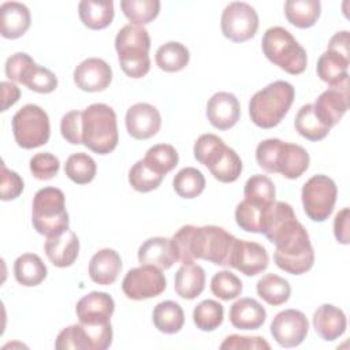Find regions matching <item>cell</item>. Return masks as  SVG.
I'll list each match as a JSON object with an SVG mask.
<instances>
[{
	"mask_svg": "<svg viewBox=\"0 0 350 350\" xmlns=\"http://www.w3.org/2000/svg\"><path fill=\"white\" fill-rule=\"evenodd\" d=\"M269 256L265 247L257 242H249L235 238L227 267L235 268L246 276H254L267 269Z\"/></svg>",
	"mask_w": 350,
	"mask_h": 350,
	"instance_id": "cell-16",
	"label": "cell"
},
{
	"mask_svg": "<svg viewBox=\"0 0 350 350\" xmlns=\"http://www.w3.org/2000/svg\"><path fill=\"white\" fill-rule=\"evenodd\" d=\"M164 175L153 171L145 160H138L129 171V182L131 187L139 193H148L160 186Z\"/></svg>",
	"mask_w": 350,
	"mask_h": 350,
	"instance_id": "cell-44",
	"label": "cell"
},
{
	"mask_svg": "<svg viewBox=\"0 0 350 350\" xmlns=\"http://www.w3.org/2000/svg\"><path fill=\"white\" fill-rule=\"evenodd\" d=\"M144 160L153 171L160 175H165L178 165L179 156L172 145L157 144L148 149Z\"/></svg>",
	"mask_w": 350,
	"mask_h": 350,
	"instance_id": "cell-42",
	"label": "cell"
},
{
	"mask_svg": "<svg viewBox=\"0 0 350 350\" xmlns=\"http://www.w3.org/2000/svg\"><path fill=\"white\" fill-rule=\"evenodd\" d=\"M44 249L46 257L55 267L66 268L72 265L78 257L79 239L74 231L67 230L59 235L46 237Z\"/></svg>",
	"mask_w": 350,
	"mask_h": 350,
	"instance_id": "cell-22",
	"label": "cell"
},
{
	"mask_svg": "<svg viewBox=\"0 0 350 350\" xmlns=\"http://www.w3.org/2000/svg\"><path fill=\"white\" fill-rule=\"evenodd\" d=\"M30 11L18 1H5L0 7V33L4 38L22 37L30 27Z\"/></svg>",
	"mask_w": 350,
	"mask_h": 350,
	"instance_id": "cell-23",
	"label": "cell"
},
{
	"mask_svg": "<svg viewBox=\"0 0 350 350\" xmlns=\"http://www.w3.org/2000/svg\"><path fill=\"white\" fill-rule=\"evenodd\" d=\"M82 144L97 154L111 153L118 142V123L115 111L103 103L89 105L82 111Z\"/></svg>",
	"mask_w": 350,
	"mask_h": 350,
	"instance_id": "cell-1",
	"label": "cell"
},
{
	"mask_svg": "<svg viewBox=\"0 0 350 350\" xmlns=\"http://www.w3.org/2000/svg\"><path fill=\"white\" fill-rule=\"evenodd\" d=\"M273 260L280 269L291 275H302L313 267L314 252L309 234L302 224L290 238L276 245Z\"/></svg>",
	"mask_w": 350,
	"mask_h": 350,
	"instance_id": "cell-9",
	"label": "cell"
},
{
	"mask_svg": "<svg viewBox=\"0 0 350 350\" xmlns=\"http://www.w3.org/2000/svg\"><path fill=\"white\" fill-rule=\"evenodd\" d=\"M294 209L290 204L283 201H273L265 213L262 234L275 246L290 238L299 227Z\"/></svg>",
	"mask_w": 350,
	"mask_h": 350,
	"instance_id": "cell-17",
	"label": "cell"
},
{
	"mask_svg": "<svg viewBox=\"0 0 350 350\" xmlns=\"http://www.w3.org/2000/svg\"><path fill=\"white\" fill-rule=\"evenodd\" d=\"M205 287V271L198 264H182L175 273L174 288L185 299L197 298Z\"/></svg>",
	"mask_w": 350,
	"mask_h": 350,
	"instance_id": "cell-28",
	"label": "cell"
},
{
	"mask_svg": "<svg viewBox=\"0 0 350 350\" xmlns=\"http://www.w3.org/2000/svg\"><path fill=\"white\" fill-rule=\"evenodd\" d=\"M283 141L279 138H268L261 141L256 148L257 164L267 172L278 174V160L282 152Z\"/></svg>",
	"mask_w": 350,
	"mask_h": 350,
	"instance_id": "cell-48",
	"label": "cell"
},
{
	"mask_svg": "<svg viewBox=\"0 0 350 350\" xmlns=\"http://www.w3.org/2000/svg\"><path fill=\"white\" fill-rule=\"evenodd\" d=\"M1 93H3V104H1V111H7L11 105H14L19 97H21V90L19 88L12 83V82H1Z\"/></svg>",
	"mask_w": 350,
	"mask_h": 350,
	"instance_id": "cell-55",
	"label": "cell"
},
{
	"mask_svg": "<svg viewBox=\"0 0 350 350\" xmlns=\"http://www.w3.org/2000/svg\"><path fill=\"white\" fill-rule=\"evenodd\" d=\"M228 317L230 323L238 329H257L264 324L267 312L258 301L246 297L231 305Z\"/></svg>",
	"mask_w": 350,
	"mask_h": 350,
	"instance_id": "cell-27",
	"label": "cell"
},
{
	"mask_svg": "<svg viewBox=\"0 0 350 350\" xmlns=\"http://www.w3.org/2000/svg\"><path fill=\"white\" fill-rule=\"evenodd\" d=\"M336 196V185L329 176L319 174L308 179L301 191L302 206L306 216L313 221L327 220L334 211Z\"/></svg>",
	"mask_w": 350,
	"mask_h": 350,
	"instance_id": "cell-11",
	"label": "cell"
},
{
	"mask_svg": "<svg viewBox=\"0 0 350 350\" xmlns=\"http://www.w3.org/2000/svg\"><path fill=\"white\" fill-rule=\"evenodd\" d=\"M60 168L59 159L48 152L37 153L30 159V171L38 180H49L57 175Z\"/></svg>",
	"mask_w": 350,
	"mask_h": 350,
	"instance_id": "cell-49",
	"label": "cell"
},
{
	"mask_svg": "<svg viewBox=\"0 0 350 350\" xmlns=\"http://www.w3.org/2000/svg\"><path fill=\"white\" fill-rule=\"evenodd\" d=\"M81 126H82V111L67 112L60 122V131L63 138L72 145L82 144Z\"/></svg>",
	"mask_w": 350,
	"mask_h": 350,
	"instance_id": "cell-51",
	"label": "cell"
},
{
	"mask_svg": "<svg viewBox=\"0 0 350 350\" xmlns=\"http://www.w3.org/2000/svg\"><path fill=\"white\" fill-rule=\"evenodd\" d=\"M313 327L324 340H335L346 331V314L343 310L331 304H323L313 313Z\"/></svg>",
	"mask_w": 350,
	"mask_h": 350,
	"instance_id": "cell-24",
	"label": "cell"
},
{
	"mask_svg": "<svg viewBox=\"0 0 350 350\" xmlns=\"http://www.w3.org/2000/svg\"><path fill=\"white\" fill-rule=\"evenodd\" d=\"M167 287L161 269L153 265H141L130 269L122 282L124 295L134 301H142L160 295Z\"/></svg>",
	"mask_w": 350,
	"mask_h": 350,
	"instance_id": "cell-13",
	"label": "cell"
},
{
	"mask_svg": "<svg viewBox=\"0 0 350 350\" xmlns=\"http://www.w3.org/2000/svg\"><path fill=\"white\" fill-rule=\"evenodd\" d=\"M15 142L23 149H33L49 141L51 124L48 113L36 104H26L12 118Z\"/></svg>",
	"mask_w": 350,
	"mask_h": 350,
	"instance_id": "cell-8",
	"label": "cell"
},
{
	"mask_svg": "<svg viewBox=\"0 0 350 350\" xmlns=\"http://www.w3.org/2000/svg\"><path fill=\"white\" fill-rule=\"evenodd\" d=\"M220 26L226 38L234 42H243L256 36L258 15L247 3L234 1L223 10Z\"/></svg>",
	"mask_w": 350,
	"mask_h": 350,
	"instance_id": "cell-12",
	"label": "cell"
},
{
	"mask_svg": "<svg viewBox=\"0 0 350 350\" xmlns=\"http://www.w3.org/2000/svg\"><path fill=\"white\" fill-rule=\"evenodd\" d=\"M150 37L145 27L138 25L123 26L115 37V49L119 64L130 78H142L150 70Z\"/></svg>",
	"mask_w": 350,
	"mask_h": 350,
	"instance_id": "cell-4",
	"label": "cell"
},
{
	"mask_svg": "<svg viewBox=\"0 0 350 350\" xmlns=\"http://www.w3.org/2000/svg\"><path fill=\"white\" fill-rule=\"evenodd\" d=\"M309 321L306 316L297 309L279 312L271 323V334L282 347H295L304 342L308 335Z\"/></svg>",
	"mask_w": 350,
	"mask_h": 350,
	"instance_id": "cell-15",
	"label": "cell"
},
{
	"mask_svg": "<svg viewBox=\"0 0 350 350\" xmlns=\"http://www.w3.org/2000/svg\"><path fill=\"white\" fill-rule=\"evenodd\" d=\"M172 186L179 197L196 198L205 189V178L200 170L185 167L174 176Z\"/></svg>",
	"mask_w": 350,
	"mask_h": 350,
	"instance_id": "cell-39",
	"label": "cell"
},
{
	"mask_svg": "<svg viewBox=\"0 0 350 350\" xmlns=\"http://www.w3.org/2000/svg\"><path fill=\"white\" fill-rule=\"evenodd\" d=\"M48 269L40 256L34 253H25L14 262V275L18 283L26 287H33L44 282Z\"/></svg>",
	"mask_w": 350,
	"mask_h": 350,
	"instance_id": "cell-31",
	"label": "cell"
},
{
	"mask_svg": "<svg viewBox=\"0 0 350 350\" xmlns=\"http://www.w3.org/2000/svg\"><path fill=\"white\" fill-rule=\"evenodd\" d=\"M349 109V78L336 86H329L314 101L313 111L317 119L328 129L339 123Z\"/></svg>",
	"mask_w": 350,
	"mask_h": 350,
	"instance_id": "cell-14",
	"label": "cell"
},
{
	"mask_svg": "<svg viewBox=\"0 0 350 350\" xmlns=\"http://www.w3.org/2000/svg\"><path fill=\"white\" fill-rule=\"evenodd\" d=\"M31 221L36 231L45 237L59 235L70 230L64 193L51 186L40 189L33 198Z\"/></svg>",
	"mask_w": 350,
	"mask_h": 350,
	"instance_id": "cell-5",
	"label": "cell"
},
{
	"mask_svg": "<svg viewBox=\"0 0 350 350\" xmlns=\"http://www.w3.org/2000/svg\"><path fill=\"white\" fill-rule=\"evenodd\" d=\"M309 167V153L305 148L297 144L284 142L279 161L278 174H282L287 179L299 178Z\"/></svg>",
	"mask_w": 350,
	"mask_h": 350,
	"instance_id": "cell-30",
	"label": "cell"
},
{
	"mask_svg": "<svg viewBox=\"0 0 350 350\" xmlns=\"http://www.w3.org/2000/svg\"><path fill=\"white\" fill-rule=\"evenodd\" d=\"M138 261L141 265H153L159 269H168L176 261L171 239L153 237L146 239L138 249Z\"/></svg>",
	"mask_w": 350,
	"mask_h": 350,
	"instance_id": "cell-26",
	"label": "cell"
},
{
	"mask_svg": "<svg viewBox=\"0 0 350 350\" xmlns=\"http://www.w3.org/2000/svg\"><path fill=\"white\" fill-rule=\"evenodd\" d=\"M5 75L37 93H52L57 88V77L46 67L38 66L23 52L10 56L5 62Z\"/></svg>",
	"mask_w": 350,
	"mask_h": 350,
	"instance_id": "cell-10",
	"label": "cell"
},
{
	"mask_svg": "<svg viewBox=\"0 0 350 350\" xmlns=\"http://www.w3.org/2000/svg\"><path fill=\"white\" fill-rule=\"evenodd\" d=\"M245 200L256 204H272L275 201V185L267 175H253L243 189Z\"/></svg>",
	"mask_w": 350,
	"mask_h": 350,
	"instance_id": "cell-45",
	"label": "cell"
},
{
	"mask_svg": "<svg viewBox=\"0 0 350 350\" xmlns=\"http://www.w3.org/2000/svg\"><path fill=\"white\" fill-rule=\"evenodd\" d=\"M55 347L57 350H93L88 331L81 323L63 328L56 338Z\"/></svg>",
	"mask_w": 350,
	"mask_h": 350,
	"instance_id": "cell-46",
	"label": "cell"
},
{
	"mask_svg": "<svg viewBox=\"0 0 350 350\" xmlns=\"http://www.w3.org/2000/svg\"><path fill=\"white\" fill-rule=\"evenodd\" d=\"M294 126L298 134L309 141H320L329 133V129L324 126L314 115L313 104H305L299 108L294 120Z\"/></svg>",
	"mask_w": 350,
	"mask_h": 350,
	"instance_id": "cell-38",
	"label": "cell"
},
{
	"mask_svg": "<svg viewBox=\"0 0 350 350\" xmlns=\"http://www.w3.org/2000/svg\"><path fill=\"white\" fill-rule=\"evenodd\" d=\"M120 8L131 25H146L157 18L160 12L159 0H122Z\"/></svg>",
	"mask_w": 350,
	"mask_h": 350,
	"instance_id": "cell-40",
	"label": "cell"
},
{
	"mask_svg": "<svg viewBox=\"0 0 350 350\" xmlns=\"http://www.w3.org/2000/svg\"><path fill=\"white\" fill-rule=\"evenodd\" d=\"M193 153L196 160L208 167L219 182H235L242 172V160L238 153L215 134L200 135L194 144Z\"/></svg>",
	"mask_w": 350,
	"mask_h": 350,
	"instance_id": "cell-3",
	"label": "cell"
},
{
	"mask_svg": "<svg viewBox=\"0 0 350 350\" xmlns=\"http://www.w3.org/2000/svg\"><path fill=\"white\" fill-rule=\"evenodd\" d=\"M239 115V101L232 93L217 92L206 103V118L217 130H228L235 126Z\"/></svg>",
	"mask_w": 350,
	"mask_h": 350,
	"instance_id": "cell-21",
	"label": "cell"
},
{
	"mask_svg": "<svg viewBox=\"0 0 350 350\" xmlns=\"http://www.w3.org/2000/svg\"><path fill=\"white\" fill-rule=\"evenodd\" d=\"M127 133L135 139H148L157 134L161 126V115L156 107L148 103H137L126 112Z\"/></svg>",
	"mask_w": 350,
	"mask_h": 350,
	"instance_id": "cell-19",
	"label": "cell"
},
{
	"mask_svg": "<svg viewBox=\"0 0 350 350\" xmlns=\"http://www.w3.org/2000/svg\"><path fill=\"white\" fill-rule=\"evenodd\" d=\"M189 49L176 41H168L163 44L156 52V64L167 72H176L183 70L189 64Z\"/></svg>",
	"mask_w": 350,
	"mask_h": 350,
	"instance_id": "cell-36",
	"label": "cell"
},
{
	"mask_svg": "<svg viewBox=\"0 0 350 350\" xmlns=\"http://www.w3.org/2000/svg\"><path fill=\"white\" fill-rule=\"evenodd\" d=\"M82 23L92 30H101L109 26L115 16L112 0H82L78 4Z\"/></svg>",
	"mask_w": 350,
	"mask_h": 350,
	"instance_id": "cell-29",
	"label": "cell"
},
{
	"mask_svg": "<svg viewBox=\"0 0 350 350\" xmlns=\"http://www.w3.org/2000/svg\"><path fill=\"white\" fill-rule=\"evenodd\" d=\"M112 81L111 66L100 57H89L74 70V82L83 92L105 90Z\"/></svg>",
	"mask_w": 350,
	"mask_h": 350,
	"instance_id": "cell-18",
	"label": "cell"
},
{
	"mask_svg": "<svg viewBox=\"0 0 350 350\" xmlns=\"http://www.w3.org/2000/svg\"><path fill=\"white\" fill-rule=\"evenodd\" d=\"M257 294L260 298H262L267 304L272 306L283 305L288 301L291 294L290 283L275 273H267L264 275L256 286Z\"/></svg>",
	"mask_w": 350,
	"mask_h": 350,
	"instance_id": "cell-35",
	"label": "cell"
},
{
	"mask_svg": "<svg viewBox=\"0 0 350 350\" xmlns=\"http://www.w3.org/2000/svg\"><path fill=\"white\" fill-rule=\"evenodd\" d=\"M269 205L271 204H256L247 200L241 201L235 209L237 224L247 232L262 234L265 213Z\"/></svg>",
	"mask_w": 350,
	"mask_h": 350,
	"instance_id": "cell-37",
	"label": "cell"
},
{
	"mask_svg": "<svg viewBox=\"0 0 350 350\" xmlns=\"http://www.w3.org/2000/svg\"><path fill=\"white\" fill-rule=\"evenodd\" d=\"M235 237L217 226H193L190 235L191 257L227 267Z\"/></svg>",
	"mask_w": 350,
	"mask_h": 350,
	"instance_id": "cell-7",
	"label": "cell"
},
{
	"mask_svg": "<svg viewBox=\"0 0 350 350\" xmlns=\"http://www.w3.org/2000/svg\"><path fill=\"white\" fill-rule=\"evenodd\" d=\"M349 31L343 30V31H338L335 33L327 46V51H332L339 53L340 56L346 57L350 60V44H349Z\"/></svg>",
	"mask_w": 350,
	"mask_h": 350,
	"instance_id": "cell-54",
	"label": "cell"
},
{
	"mask_svg": "<svg viewBox=\"0 0 350 350\" xmlns=\"http://www.w3.org/2000/svg\"><path fill=\"white\" fill-rule=\"evenodd\" d=\"M334 234L339 243L349 245V208L339 211L334 220Z\"/></svg>",
	"mask_w": 350,
	"mask_h": 350,
	"instance_id": "cell-53",
	"label": "cell"
},
{
	"mask_svg": "<svg viewBox=\"0 0 350 350\" xmlns=\"http://www.w3.org/2000/svg\"><path fill=\"white\" fill-rule=\"evenodd\" d=\"M64 172L74 183L86 185L94 179L97 165L89 154L78 152L67 159L64 164Z\"/></svg>",
	"mask_w": 350,
	"mask_h": 350,
	"instance_id": "cell-41",
	"label": "cell"
},
{
	"mask_svg": "<svg viewBox=\"0 0 350 350\" xmlns=\"http://www.w3.org/2000/svg\"><path fill=\"white\" fill-rule=\"evenodd\" d=\"M152 320L160 332L176 334L185 324V313L178 302L163 301L154 306Z\"/></svg>",
	"mask_w": 350,
	"mask_h": 350,
	"instance_id": "cell-34",
	"label": "cell"
},
{
	"mask_svg": "<svg viewBox=\"0 0 350 350\" xmlns=\"http://www.w3.org/2000/svg\"><path fill=\"white\" fill-rule=\"evenodd\" d=\"M223 305L215 299H205L200 302L193 312V321L201 331L216 329L223 323Z\"/></svg>",
	"mask_w": 350,
	"mask_h": 350,
	"instance_id": "cell-43",
	"label": "cell"
},
{
	"mask_svg": "<svg viewBox=\"0 0 350 350\" xmlns=\"http://www.w3.org/2000/svg\"><path fill=\"white\" fill-rule=\"evenodd\" d=\"M261 48L271 63L291 75H298L306 68V51L284 27H269L262 36Z\"/></svg>",
	"mask_w": 350,
	"mask_h": 350,
	"instance_id": "cell-6",
	"label": "cell"
},
{
	"mask_svg": "<svg viewBox=\"0 0 350 350\" xmlns=\"http://www.w3.org/2000/svg\"><path fill=\"white\" fill-rule=\"evenodd\" d=\"M321 12L319 0H287L284 3V14L287 21L299 29L312 27Z\"/></svg>",
	"mask_w": 350,
	"mask_h": 350,
	"instance_id": "cell-32",
	"label": "cell"
},
{
	"mask_svg": "<svg viewBox=\"0 0 350 350\" xmlns=\"http://www.w3.org/2000/svg\"><path fill=\"white\" fill-rule=\"evenodd\" d=\"M295 90L290 82L275 81L256 92L249 101L252 122L261 129L278 126L294 101Z\"/></svg>",
	"mask_w": 350,
	"mask_h": 350,
	"instance_id": "cell-2",
	"label": "cell"
},
{
	"mask_svg": "<svg viewBox=\"0 0 350 350\" xmlns=\"http://www.w3.org/2000/svg\"><path fill=\"white\" fill-rule=\"evenodd\" d=\"M122 271V258L119 253L113 249H101L89 262V276L90 279L101 286L112 284Z\"/></svg>",
	"mask_w": 350,
	"mask_h": 350,
	"instance_id": "cell-25",
	"label": "cell"
},
{
	"mask_svg": "<svg viewBox=\"0 0 350 350\" xmlns=\"http://www.w3.org/2000/svg\"><path fill=\"white\" fill-rule=\"evenodd\" d=\"M349 59L340 56L336 52L325 51L317 60V75L323 82L328 83L329 86H336L343 79L349 78Z\"/></svg>",
	"mask_w": 350,
	"mask_h": 350,
	"instance_id": "cell-33",
	"label": "cell"
},
{
	"mask_svg": "<svg viewBox=\"0 0 350 350\" xmlns=\"http://www.w3.org/2000/svg\"><path fill=\"white\" fill-rule=\"evenodd\" d=\"M211 291L215 297L223 301H230L242 293V282L235 273L220 271L216 272L211 280Z\"/></svg>",
	"mask_w": 350,
	"mask_h": 350,
	"instance_id": "cell-47",
	"label": "cell"
},
{
	"mask_svg": "<svg viewBox=\"0 0 350 350\" xmlns=\"http://www.w3.org/2000/svg\"><path fill=\"white\" fill-rule=\"evenodd\" d=\"M23 191V180L15 172L1 164V183H0V198L3 201H11L21 196Z\"/></svg>",
	"mask_w": 350,
	"mask_h": 350,
	"instance_id": "cell-50",
	"label": "cell"
},
{
	"mask_svg": "<svg viewBox=\"0 0 350 350\" xmlns=\"http://www.w3.org/2000/svg\"><path fill=\"white\" fill-rule=\"evenodd\" d=\"M220 349L221 350H226V349H237V350H242V349H246V350H258V349H262V350H269L271 346L269 343L262 338V336H241V335H230L227 336L221 345H220Z\"/></svg>",
	"mask_w": 350,
	"mask_h": 350,
	"instance_id": "cell-52",
	"label": "cell"
},
{
	"mask_svg": "<svg viewBox=\"0 0 350 350\" xmlns=\"http://www.w3.org/2000/svg\"><path fill=\"white\" fill-rule=\"evenodd\" d=\"M115 310L113 298L104 291H92L82 297L77 306V317L79 323L88 325L111 323V316Z\"/></svg>",
	"mask_w": 350,
	"mask_h": 350,
	"instance_id": "cell-20",
	"label": "cell"
}]
</instances>
